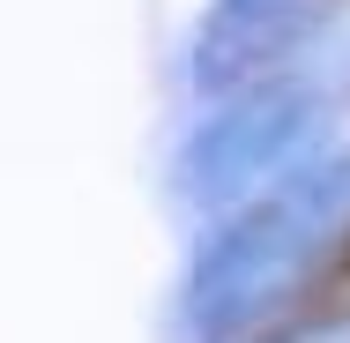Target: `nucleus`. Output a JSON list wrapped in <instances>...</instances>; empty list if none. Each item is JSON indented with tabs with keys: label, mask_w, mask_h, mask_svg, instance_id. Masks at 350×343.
<instances>
[{
	"label": "nucleus",
	"mask_w": 350,
	"mask_h": 343,
	"mask_svg": "<svg viewBox=\"0 0 350 343\" xmlns=\"http://www.w3.org/2000/svg\"><path fill=\"white\" fill-rule=\"evenodd\" d=\"M306 45H313V0H216L187 45V75L202 90H239Z\"/></svg>",
	"instance_id": "7ed1b4c3"
},
{
	"label": "nucleus",
	"mask_w": 350,
	"mask_h": 343,
	"mask_svg": "<svg viewBox=\"0 0 350 343\" xmlns=\"http://www.w3.org/2000/svg\"><path fill=\"white\" fill-rule=\"evenodd\" d=\"M350 97V15H328L313 45L239 90H224L209 120L179 142V194L194 209H239L321 157V135Z\"/></svg>",
	"instance_id": "f257e3e1"
},
{
	"label": "nucleus",
	"mask_w": 350,
	"mask_h": 343,
	"mask_svg": "<svg viewBox=\"0 0 350 343\" xmlns=\"http://www.w3.org/2000/svg\"><path fill=\"white\" fill-rule=\"evenodd\" d=\"M350 202V164L343 157H313L306 172H291L276 187L246 194L239 209H224L194 269L179 283V329L187 343H231L261 306H276L298 283V269L321 254V239L336 231V216Z\"/></svg>",
	"instance_id": "f03ea898"
},
{
	"label": "nucleus",
	"mask_w": 350,
	"mask_h": 343,
	"mask_svg": "<svg viewBox=\"0 0 350 343\" xmlns=\"http://www.w3.org/2000/svg\"><path fill=\"white\" fill-rule=\"evenodd\" d=\"M283 343H350V314H336V321H313V329H291Z\"/></svg>",
	"instance_id": "20e7f679"
}]
</instances>
